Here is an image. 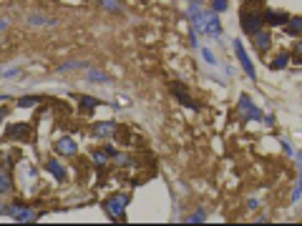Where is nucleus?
Listing matches in <instances>:
<instances>
[{
    "mask_svg": "<svg viewBox=\"0 0 302 226\" xmlns=\"http://www.w3.org/2000/svg\"><path fill=\"white\" fill-rule=\"evenodd\" d=\"M128 201H131V194H126V191L111 194L109 198L103 201V211H106V216H109L111 221H123V219H126V206H128Z\"/></svg>",
    "mask_w": 302,
    "mask_h": 226,
    "instance_id": "nucleus-1",
    "label": "nucleus"
},
{
    "mask_svg": "<svg viewBox=\"0 0 302 226\" xmlns=\"http://www.w3.org/2000/svg\"><path fill=\"white\" fill-rule=\"evenodd\" d=\"M240 23H242L244 35H254L257 30H262V28H265V18H262V13H257V10H247V8L240 13Z\"/></svg>",
    "mask_w": 302,
    "mask_h": 226,
    "instance_id": "nucleus-2",
    "label": "nucleus"
},
{
    "mask_svg": "<svg viewBox=\"0 0 302 226\" xmlns=\"http://www.w3.org/2000/svg\"><path fill=\"white\" fill-rule=\"evenodd\" d=\"M237 111H240V116L244 121H262V111L257 103H252V98L247 93L240 96V103H237Z\"/></svg>",
    "mask_w": 302,
    "mask_h": 226,
    "instance_id": "nucleus-3",
    "label": "nucleus"
},
{
    "mask_svg": "<svg viewBox=\"0 0 302 226\" xmlns=\"http://www.w3.org/2000/svg\"><path fill=\"white\" fill-rule=\"evenodd\" d=\"M5 214L13 216L15 221H35V219H38L35 209L26 206V203H18V201H13L10 206H5Z\"/></svg>",
    "mask_w": 302,
    "mask_h": 226,
    "instance_id": "nucleus-4",
    "label": "nucleus"
},
{
    "mask_svg": "<svg viewBox=\"0 0 302 226\" xmlns=\"http://www.w3.org/2000/svg\"><path fill=\"white\" fill-rule=\"evenodd\" d=\"M171 96H174L181 106H186V108H191V111H199V103L186 93V85H184L181 81H171Z\"/></svg>",
    "mask_w": 302,
    "mask_h": 226,
    "instance_id": "nucleus-5",
    "label": "nucleus"
},
{
    "mask_svg": "<svg viewBox=\"0 0 302 226\" xmlns=\"http://www.w3.org/2000/svg\"><path fill=\"white\" fill-rule=\"evenodd\" d=\"M234 45V53H237V60L242 63V71L247 73V78H257V71H254V65H252V60H249V56H247V51H244V45H242V40H234L232 43Z\"/></svg>",
    "mask_w": 302,
    "mask_h": 226,
    "instance_id": "nucleus-6",
    "label": "nucleus"
},
{
    "mask_svg": "<svg viewBox=\"0 0 302 226\" xmlns=\"http://www.w3.org/2000/svg\"><path fill=\"white\" fill-rule=\"evenodd\" d=\"M249 38H252V45H254V48L260 51L262 56L272 48V30H265V28H262V30H257V33L249 35Z\"/></svg>",
    "mask_w": 302,
    "mask_h": 226,
    "instance_id": "nucleus-7",
    "label": "nucleus"
},
{
    "mask_svg": "<svg viewBox=\"0 0 302 226\" xmlns=\"http://www.w3.org/2000/svg\"><path fill=\"white\" fill-rule=\"evenodd\" d=\"M202 33L214 35V38H219V35H222L219 18H217V13H214V10H207V18H204V28H202Z\"/></svg>",
    "mask_w": 302,
    "mask_h": 226,
    "instance_id": "nucleus-8",
    "label": "nucleus"
},
{
    "mask_svg": "<svg viewBox=\"0 0 302 226\" xmlns=\"http://www.w3.org/2000/svg\"><path fill=\"white\" fill-rule=\"evenodd\" d=\"M114 133H116V123L114 121H101V123L91 126V136H93V139H111Z\"/></svg>",
    "mask_w": 302,
    "mask_h": 226,
    "instance_id": "nucleus-9",
    "label": "nucleus"
},
{
    "mask_svg": "<svg viewBox=\"0 0 302 226\" xmlns=\"http://www.w3.org/2000/svg\"><path fill=\"white\" fill-rule=\"evenodd\" d=\"M76 151H78V146H76V141L71 136H63V139L56 141V153L58 156H76Z\"/></svg>",
    "mask_w": 302,
    "mask_h": 226,
    "instance_id": "nucleus-10",
    "label": "nucleus"
},
{
    "mask_svg": "<svg viewBox=\"0 0 302 226\" xmlns=\"http://www.w3.org/2000/svg\"><path fill=\"white\" fill-rule=\"evenodd\" d=\"M262 18H265L267 26H272V28H274V26H285V23L290 20V15H287L285 10H272V8H270V10H265V13H262Z\"/></svg>",
    "mask_w": 302,
    "mask_h": 226,
    "instance_id": "nucleus-11",
    "label": "nucleus"
},
{
    "mask_svg": "<svg viewBox=\"0 0 302 226\" xmlns=\"http://www.w3.org/2000/svg\"><path fill=\"white\" fill-rule=\"evenodd\" d=\"M46 171L58 181V184H63V181H66L68 178V173H66V169H63L60 166V161H58V158H48V161H46Z\"/></svg>",
    "mask_w": 302,
    "mask_h": 226,
    "instance_id": "nucleus-12",
    "label": "nucleus"
},
{
    "mask_svg": "<svg viewBox=\"0 0 302 226\" xmlns=\"http://www.w3.org/2000/svg\"><path fill=\"white\" fill-rule=\"evenodd\" d=\"M76 98H78V111L86 113V116H91V113L101 106V101L93 98V96H76Z\"/></svg>",
    "mask_w": 302,
    "mask_h": 226,
    "instance_id": "nucleus-13",
    "label": "nucleus"
},
{
    "mask_svg": "<svg viewBox=\"0 0 302 226\" xmlns=\"http://www.w3.org/2000/svg\"><path fill=\"white\" fill-rule=\"evenodd\" d=\"M292 63V58H290V51H279L272 60H270V71H285V68Z\"/></svg>",
    "mask_w": 302,
    "mask_h": 226,
    "instance_id": "nucleus-14",
    "label": "nucleus"
},
{
    "mask_svg": "<svg viewBox=\"0 0 302 226\" xmlns=\"http://www.w3.org/2000/svg\"><path fill=\"white\" fill-rule=\"evenodd\" d=\"M282 28H285V35H290V38H300V35H302V18H290Z\"/></svg>",
    "mask_w": 302,
    "mask_h": 226,
    "instance_id": "nucleus-15",
    "label": "nucleus"
},
{
    "mask_svg": "<svg viewBox=\"0 0 302 226\" xmlns=\"http://www.w3.org/2000/svg\"><path fill=\"white\" fill-rule=\"evenodd\" d=\"M10 191H13V176H10L8 169L0 166V196H3V194H10Z\"/></svg>",
    "mask_w": 302,
    "mask_h": 226,
    "instance_id": "nucleus-16",
    "label": "nucleus"
},
{
    "mask_svg": "<svg viewBox=\"0 0 302 226\" xmlns=\"http://www.w3.org/2000/svg\"><path fill=\"white\" fill-rule=\"evenodd\" d=\"M91 161L101 169V166H106V161H109V153H106V148H93L91 151Z\"/></svg>",
    "mask_w": 302,
    "mask_h": 226,
    "instance_id": "nucleus-17",
    "label": "nucleus"
},
{
    "mask_svg": "<svg viewBox=\"0 0 302 226\" xmlns=\"http://www.w3.org/2000/svg\"><path fill=\"white\" fill-rule=\"evenodd\" d=\"M93 3H98L103 10H109V13H121V3H119V0H93Z\"/></svg>",
    "mask_w": 302,
    "mask_h": 226,
    "instance_id": "nucleus-18",
    "label": "nucleus"
},
{
    "mask_svg": "<svg viewBox=\"0 0 302 226\" xmlns=\"http://www.w3.org/2000/svg\"><path fill=\"white\" fill-rule=\"evenodd\" d=\"M28 23H30V26H48V28H51V26H56V20H53V18H43V15H35V13H33V15H28Z\"/></svg>",
    "mask_w": 302,
    "mask_h": 226,
    "instance_id": "nucleus-19",
    "label": "nucleus"
},
{
    "mask_svg": "<svg viewBox=\"0 0 302 226\" xmlns=\"http://www.w3.org/2000/svg\"><path fill=\"white\" fill-rule=\"evenodd\" d=\"M86 78H89V81H93V83H109V81H111V78L106 76V73L96 71V68H91V71H86Z\"/></svg>",
    "mask_w": 302,
    "mask_h": 226,
    "instance_id": "nucleus-20",
    "label": "nucleus"
},
{
    "mask_svg": "<svg viewBox=\"0 0 302 226\" xmlns=\"http://www.w3.org/2000/svg\"><path fill=\"white\" fill-rule=\"evenodd\" d=\"M23 131H28V123H15V126H8V139H18V136H23Z\"/></svg>",
    "mask_w": 302,
    "mask_h": 226,
    "instance_id": "nucleus-21",
    "label": "nucleus"
},
{
    "mask_svg": "<svg viewBox=\"0 0 302 226\" xmlns=\"http://www.w3.org/2000/svg\"><path fill=\"white\" fill-rule=\"evenodd\" d=\"M40 103V96H23L18 98V108H30V106H38Z\"/></svg>",
    "mask_w": 302,
    "mask_h": 226,
    "instance_id": "nucleus-22",
    "label": "nucleus"
},
{
    "mask_svg": "<svg viewBox=\"0 0 302 226\" xmlns=\"http://www.w3.org/2000/svg\"><path fill=\"white\" fill-rule=\"evenodd\" d=\"M186 221H189V224H202V221H207V211H204V209H197L194 214L186 216Z\"/></svg>",
    "mask_w": 302,
    "mask_h": 226,
    "instance_id": "nucleus-23",
    "label": "nucleus"
},
{
    "mask_svg": "<svg viewBox=\"0 0 302 226\" xmlns=\"http://www.w3.org/2000/svg\"><path fill=\"white\" fill-rule=\"evenodd\" d=\"M290 58H292V63H302V40L292 45V53H290Z\"/></svg>",
    "mask_w": 302,
    "mask_h": 226,
    "instance_id": "nucleus-24",
    "label": "nucleus"
},
{
    "mask_svg": "<svg viewBox=\"0 0 302 226\" xmlns=\"http://www.w3.org/2000/svg\"><path fill=\"white\" fill-rule=\"evenodd\" d=\"M302 198V169H300V176H297V186L292 189V201H300Z\"/></svg>",
    "mask_w": 302,
    "mask_h": 226,
    "instance_id": "nucleus-25",
    "label": "nucleus"
},
{
    "mask_svg": "<svg viewBox=\"0 0 302 226\" xmlns=\"http://www.w3.org/2000/svg\"><path fill=\"white\" fill-rule=\"evenodd\" d=\"M227 8H229V0H211V10L214 13H222Z\"/></svg>",
    "mask_w": 302,
    "mask_h": 226,
    "instance_id": "nucleus-26",
    "label": "nucleus"
},
{
    "mask_svg": "<svg viewBox=\"0 0 302 226\" xmlns=\"http://www.w3.org/2000/svg\"><path fill=\"white\" fill-rule=\"evenodd\" d=\"M199 51H202V58H204L209 65H217V58H214V53H211L209 48H199Z\"/></svg>",
    "mask_w": 302,
    "mask_h": 226,
    "instance_id": "nucleus-27",
    "label": "nucleus"
},
{
    "mask_svg": "<svg viewBox=\"0 0 302 226\" xmlns=\"http://www.w3.org/2000/svg\"><path fill=\"white\" fill-rule=\"evenodd\" d=\"M71 68H83V63H76V60H71V63H63L58 71H71Z\"/></svg>",
    "mask_w": 302,
    "mask_h": 226,
    "instance_id": "nucleus-28",
    "label": "nucleus"
},
{
    "mask_svg": "<svg viewBox=\"0 0 302 226\" xmlns=\"http://www.w3.org/2000/svg\"><path fill=\"white\" fill-rule=\"evenodd\" d=\"M295 161H297V164L302 166V153H295Z\"/></svg>",
    "mask_w": 302,
    "mask_h": 226,
    "instance_id": "nucleus-29",
    "label": "nucleus"
},
{
    "mask_svg": "<svg viewBox=\"0 0 302 226\" xmlns=\"http://www.w3.org/2000/svg\"><path fill=\"white\" fill-rule=\"evenodd\" d=\"M5 26H8V20H0V30H3Z\"/></svg>",
    "mask_w": 302,
    "mask_h": 226,
    "instance_id": "nucleus-30",
    "label": "nucleus"
},
{
    "mask_svg": "<svg viewBox=\"0 0 302 226\" xmlns=\"http://www.w3.org/2000/svg\"><path fill=\"white\" fill-rule=\"evenodd\" d=\"M0 214H5V206H3V203H0Z\"/></svg>",
    "mask_w": 302,
    "mask_h": 226,
    "instance_id": "nucleus-31",
    "label": "nucleus"
}]
</instances>
